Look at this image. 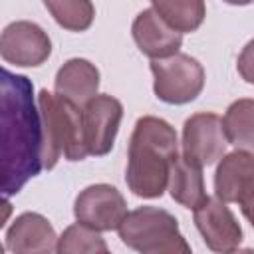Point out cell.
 <instances>
[{"label":"cell","mask_w":254,"mask_h":254,"mask_svg":"<svg viewBox=\"0 0 254 254\" xmlns=\"http://www.w3.org/2000/svg\"><path fill=\"white\" fill-rule=\"evenodd\" d=\"M42 121L30 77L0 67V198L42 171Z\"/></svg>","instance_id":"obj_1"},{"label":"cell","mask_w":254,"mask_h":254,"mask_svg":"<svg viewBox=\"0 0 254 254\" xmlns=\"http://www.w3.org/2000/svg\"><path fill=\"white\" fill-rule=\"evenodd\" d=\"M179 155L177 131L159 117L137 119L127 155L125 181L133 194L157 198L169 185L171 165Z\"/></svg>","instance_id":"obj_2"},{"label":"cell","mask_w":254,"mask_h":254,"mask_svg":"<svg viewBox=\"0 0 254 254\" xmlns=\"http://www.w3.org/2000/svg\"><path fill=\"white\" fill-rule=\"evenodd\" d=\"M36 103L42 121V167L54 169L62 155L67 161H83L87 151L83 145L81 107L48 89L38 93Z\"/></svg>","instance_id":"obj_3"},{"label":"cell","mask_w":254,"mask_h":254,"mask_svg":"<svg viewBox=\"0 0 254 254\" xmlns=\"http://www.w3.org/2000/svg\"><path fill=\"white\" fill-rule=\"evenodd\" d=\"M125 246L143 254H189L190 246L179 230L177 218L155 206H141L125 214L117 226Z\"/></svg>","instance_id":"obj_4"},{"label":"cell","mask_w":254,"mask_h":254,"mask_svg":"<svg viewBox=\"0 0 254 254\" xmlns=\"http://www.w3.org/2000/svg\"><path fill=\"white\" fill-rule=\"evenodd\" d=\"M151 71L155 75V95L173 105H183L196 99L204 87V69L198 60L187 54H173L169 58L153 60Z\"/></svg>","instance_id":"obj_5"},{"label":"cell","mask_w":254,"mask_h":254,"mask_svg":"<svg viewBox=\"0 0 254 254\" xmlns=\"http://www.w3.org/2000/svg\"><path fill=\"white\" fill-rule=\"evenodd\" d=\"M214 194L222 202H234L252 220L254 206V157L252 151L236 149L220 157L214 173Z\"/></svg>","instance_id":"obj_6"},{"label":"cell","mask_w":254,"mask_h":254,"mask_svg":"<svg viewBox=\"0 0 254 254\" xmlns=\"http://www.w3.org/2000/svg\"><path fill=\"white\" fill-rule=\"evenodd\" d=\"M121 117L123 105L111 95H95L81 107L83 145L87 155L103 157L113 149Z\"/></svg>","instance_id":"obj_7"},{"label":"cell","mask_w":254,"mask_h":254,"mask_svg":"<svg viewBox=\"0 0 254 254\" xmlns=\"http://www.w3.org/2000/svg\"><path fill=\"white\" fill-rule=\"evenodd\" d=\"M77 222L87 224L99 232L117 230L127 214V202L123 194L111 185H91L83 189L73 204Z\"/></svg>","instance_id":"obj_8"},{"label":"cell","mask_w":254,"mask_h":254,"mask_svg":"<svg viewBox=\"0 0 254 254\" xmlns=\"http://www.w3.org/2000/svg\"><path fill=\"white\" fill-rule=\"evenodd\" d=\"M222 121L214 113H194L183 127V157L198 167L216 163L226 153Z\"/></svg>","instance_id":"obj_9"},{"label":"cell","mask_w":254,"mask_h":254,"mask_svg":"<svg viewBox=\"0 0 254 254\" xmlns=\"http://www.w3.org/2000/svg\"><path fill=\"white\" fill-rule=\"evenodd\" d=\"M52 54L48 34L34 22H12L0 34V56L20 67L42 65Z\"/></svg>","instance_id":"obj_10"},{"label":"cell","mask_w":254,"mask_h":254,"mask_svg":"<svg viewBox=\"0 0 254 254\" xmlns=\"http://www.w3.org/2000/svg\"><path fill=\"white\" fill-rule=\"evenodd\" d=\"M194 212V224L206 246L214 252H234L242 242V228L232 210L220 198H204Z\"/></svg>","instance_id":"obj_11"},{"label":"cell","mask_w":254,"mask_h":254,"mask_svg":"<svg viewBox=\"0 0 254 254\" xmlns=\"http://www.w3.org/2000/svg\"><path fill=\"white\" fill-rule=\"evenodd\" d=\"M131 32L137 48L151 60L169 58L177 54L179 48L183 46L181 32L173 30L153 8H147L137 14Z\"/></svg>","instance_id":"obj_12"},{"label":"cell","mask_w":254,"mask_h":254,"mask_svg":"<svg viewBox=\"0 0 254 254\" xmlns=\"http://www.w3.org/2000/svg\"><path fill=\"white\" fill-rule=\"evenodd\" d=\"M56 230L46 216L38 212L20 214L6 232V246L10 252L34 254V252H54L56 250Z\"/></svg>","instance_id":"obj_13"},{"label":"cell","mask_w":254,"mask_h":254,"mask_svg":"<svg viewBox=\"0 0 254 254\" xmlns=\"http://www.w3.org/2000/svg\"><path fill=\"white\" fill-rule=\"evenodd\" d=\"M54 85L58 95L83 107L91 97L97 95L99 69L83 58H71L58 69Z\"/></svg>","instance_id":"obj_14"},{"label":"cell","mask_w":254,"mask_h":254,"mask_svg":"<svg viewBox=\"0 0 254 254\" xmlns=\"http://www.w3.org/2000/svg\"><path fill=\"white\" fill-rule=\"evenodd\" d=\"M167 187L171 190V196L187 208H196L206 198L202 167H198L179 155L171 165Z\"/></svg>","instance_id":"obj_15"},{"label":"cell","mask_w":254,"mask_h":254,"mask_svg":"<svg viewBox=\"0 0 254 254\" xmlns=\"http://www.w3.org/2000/svg\"><path fill=\"white\" fill-rule=\"evenodd\" d=\"M153 10L177 32H194L204 16V0H151Z\"/></svg>","instance_id":"obj_16"},{"label":"cell","mask_w":254,"mask_h":254,"mask_svg":"<svg viewBox=\"0 0 254 254\" xmlns=\"http://www.w3.org/2000/svg\"><path fill=\"white\" fill-rule=\"evenodd\" d=\"M252 113H254V101L244 97L234 101L228 109L222 121L224 137L230 145L236 149L252 151L254 147V135H252Z\"/></svg>","instance_id":"obj_17"},{"label":"cell","mask_w":254,"mask_h":254,"mask_svg":"<svg viewBox=\"0 0 254 254\" xmlns=\"http://www.w3.org/2000/svg\"><path fill=\"white\" fill-rule=\"evenodd\" d=\"M107 250L99 230L81 222L67 226L56 242V252L60 254H105Z\"/></svg>","instance_id":"obj_18"},{"label":"cell","mask_w":254,"mask_h":254,"mask_svg":"<svg viewBox=\"0 0 254 254\" xmlns=\"http://www.w3.org/2000/svg\"><path fill=\"white\" fill-rule=\"evenodd\" d=\"M42 2L50 10L54 20L69 32L87 30L95 16V8L91 0H42Z\"/></svg>","instance_id":"obj_19"},{"label":"cell","mask_w":254,"mask_h":254,"mask_svg":"<svg viewBox=\"0 0 254 254\" xmlns=\"http://www.w3.org/2000/svg\"><path fill=\"white\" fill-rule=\"evenodd\" d=\"M10 216H12V204L6 198H0V228L8 222Z\"/></svg>","instance_id":"obj_20"},{"label":"cell","mask_w":254,"mask_h":254,"mask_svg":"<svg viewBox=\"0 0 254 254\" xmlns=\"http://www.w3.org/2000/svg\"><path fill=\"white\" fill-rule=\"evenodd\" d=\"M224 2H228V4H234V6H246V4H250L252 0H224Z\"/></svg>","instance_id":"obj_21"},{"label":"cell","mask_w":254,"mask_h":254,"mask_svg":"<svg viewBox=\"0 0 254 254\" xmlns=\"http://www.w3.org/2000/svg\"><path fill=\"white\" fill-rule=\"evenodd\" d=\"M2 250H4V248H2V244H0V254H2Z\"/></svg>","instance_id":"obj_22"}]
</instances>
